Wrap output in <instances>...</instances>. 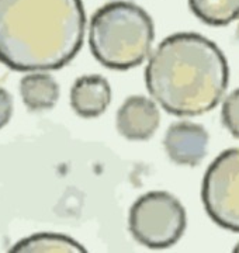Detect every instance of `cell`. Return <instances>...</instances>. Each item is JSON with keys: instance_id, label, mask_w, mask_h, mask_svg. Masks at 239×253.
Returning <instances> with one entry per match:
<instances>
[{"instance_id": "cell-1", "label": "cell", "mask_w": 239, "mask_h": 253, "mask_svg": "<svg viewBox=\"0 0 239 253\" xmlns=\"http://www.w3.org/2000/svg\"><path fill=\"white\" fill-rule=\"evenodd\" d=\"M82 0H0V62L17 72L61 69L80 51Z\"/></svg>"}, {"instance_id": "cell-2", "label": "cell", "mask_w": 239, "mask_h": 253, "mask_svg": "<svg viewBox=\"0 0 239 253\" xmlns=\"http://www.w3.org/2000/svg\"><path fill=\"white\" fill-rule=\"evenodd\" d=\"M228 62L218 46L196 33L165 38L145 71L151 96L169 114L196 117L215 109L228 86Z\"/></svg>"}, {"instance_id": "cell-3", "label": "cell", "mask_w": 239, "mask_h": 253, "mask_svg": "<svg viewBox=\"0 0 239 253\" xmlns=\"http://www.w3.org/2000/svg\"><path fill=\"white\" fill-rule=\"evenodd\" d=\"M155 38L154 21L131 1H111L92 16L89 45L106 68L127 71L147 59Z\"/></svg>"}, {"instance_id": "cell-4", "label": "cell", "mask_w": 239, "mask_h": 253, "mask_svg": "<svg viewBox=\"0 0 239 253\" xmlns=\"http://www.w3.org/2000/svg\"><path fill=\"white\" fill-rule=\"evenodd\" d=\"M129 231L149 249H166L182 238L186 229V210L167 191H149L129 210Z\"/></svg>"}, {"instance_id": "cell-5", "label": "cell", "mask_w": 239, "mask_h": 253, "mask_svg": "<svg viewBox=\"0 0 239 253\" xmlns=\"http://www.w3.org/2000/svg\"><path fill=\"white\" fill-rule=\"evenodd\" d=\"M201 199L215 224L239 232V148L224 151L208 166Z\"/></svg>"}, {"instance_id": "cell-6", "label": "cell", "mask_w": 239, "mask_h": 253, "mask_svg": "<svg viewBox=\"0 0 239 253\" xmlns=\"http://www.w3.org/2000/svg\"><path fill=\"white\" fill-rule=\"evenodd\" d=\"M163 145L172 162L183 166H197L207 155L208 132L202 126L179 121L167 128Z\"/></svg>"}, {"instance_id": "cell-7", "label": "cell", "mask_w": 239, "mask_h": 253, "mask_svg": "<svg viewBox=\"0 0 239 253\" xmlns=\"http://www.w3.org/2000/svg\"><path fill=\"white\" fill-rule=\"evenodd\" d=\"M160 113L155 101L145 96H131L117 113V129L131 141H145L157 132Z\"/></svg>"}, {"instance_id": "cell-8", "label": "cell", "mask_w": 239, "mask_h": 253, "mask_svg": "<svg viewBox=\"0 0 239 253\" xmlns=\"http://www.w3.org/2000/svg\"><path fill=\"white\" fill-rule=\"evenodd\" d=\"M111 101L110 83L101 75H86L76 79L71 89V106L83 118L101 116Z\"/></svg>"}, {"instance_id": "cell-9", "label": "cell", "mask_w": 239, "mask_h": 253, "mask_svg": "<svg viewBox=\"0 0 239 253\" xmlns=\"http://www.w3.org/2000/svg\"><path fill=\"white\" fill-rule=\"evenodd\" d=\"M23 103L31 111L52 109L59 99V84L48 73H30L20 82Z\"/></svg>"}, {"instance_id": "cell-10", "label": "cell", "mask_w": 239, "mask_h": 253, "mask_svg": "<svg viewBox=\"0 0 239 253\" xmlns=\"http://www.w3.org/2000/svg\"><path fill=\"white\" fill-rule=\"evenodd\" d=\"M11 253H83L86 249L79 242L62 234H34L19 241Z\"/></svg>"}, {"instance_id": "cell-11", "label": "cell", "mask_w": 239, "mask_h": 253, "mask_svg": "<svg viewBox=\"0 0 239 253\" xmlns=\"http://www.w3.org/2000/svg\"><path fill=\"white\" fill-rule=\"evenodd\" d=\"M189 6L196 17L214 27L239 18V0H189Z\"/></svg>"}, {"instance_id": "cell-12", "label": "cell", "mask_w": 239, "mask_h": 253, "mask_svg": "<svg viewBox=\"0 0 239 253\" xmlns=\"http://www.w3.org/2000/svg\"><path fill=\"white\" fill-rule=\"evenodd\" d=\"M221 116L225 128L239 139V89L232 91L225 99Z\"/></svg>"}, {"instance_id": "cell-13", "label": "cell", "mask_w": 239, "mask_h": 253, "mask_svg": "<svg viewBox=\"0 0 239 253\" xmlns=\"http://www.w3.org/2000/svg\"><path fill=\"white\" fill-rule=\"evenodd\" d=\"M13 114V99L9 91L0 87V129L6 126Z\"/></svg>"}, {"instance_id": "cell-14", "label": "cell", "mask_w": 239, "mask_h": 253, "mask_svg": "<svg viewBox=\"0 0 239 253\" xmlns=\"http://www.w3.org/2000/svg\"><path fill=\"white\" fill-rule=\"evenodd\" d=\"M234 252H238V253H239V242H238V245L235 246V249H234Z\"/></svg>"}, {"instance_id": "cell-15", "label": "cell", "mask_w": 239, "mask_h": 253, "mask_svg": "<svg viewBox=\"0 0 239 253\" xmlns=\"http://www.w3.org/2000/svg\"><path fill=\"white\" fill-rule=\"evenodd\" d=\"M237 36H238L239 38V18H238V27H237Z\"/></svg>"}]
</instances>
